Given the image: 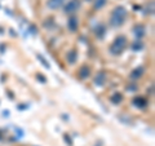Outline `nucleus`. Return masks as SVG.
Returning a JSON list of instances; mask_svg holds the SVG:
<instances>
[{
    "instance_id": "20e7f679",
    "label": "nucleus",
    "mask_w": 155,
    "mask_h": 146,
    "mask_svg": "<svg viewBox=\"0 0 155 146\" xmlns=\"http://www.w3.org/2000/svg\"><path fill=\"white\" fill-rule=\"evenodd\" d=\"M65 1H66V0H48L46 5H48V8H51V9H58L65 4Z\"/></svg>"
},
{
    "instance_id": "f257e3e1",
    "label": "nucleus",
    "mask_w": 155,
    "mask_h": 146,
    "mask_svg": "<svg viewBox=\"0 0 155 146\" xmlns=\"http://www.w3.org/2000/svg\"><path fill=\"white\" fill-rule=\"evenodd\" d=\"M127 18V11L123 7H116L111 13V25L113 26H122Z\"/></svg>"
},
{
    "instance_id": "9b49d317",
    "label": "nucleus",
    "mask_w": 155,
    "mask_h": 146,
    "mask_svg": "<svg viewBox=\"0 0 155 146\" xmlns=\"http://www.w3.org/2000/svg\"><path fill=\"white\" fill-rule=\"evenodd\" d=\"M142 73H144V67H137L136 70L132 71L131 78H132V79H137V78H140L142 75Z\"/></svg>"
},
{
    "instance_id": "4468645a",
    "label": "nucleus",
    "mask_w": 155,
    "mask_h": 146,
    "mask_svg": "<svg viewBox=\"0 0 155 146\" xmlns=\"http://www.w3.org/2000/svg\"><path fill=\"white\" fill-rule=\"evenodd\" d=\"M105 4H106V0H96V3H94V8H96V9H100V8L104 7Z\"/></svg>"
},
{
    "instance_id": "9d476101",
    "label": "nucleus",
    "mask_w": 155,
    "mask_h": 146,
    "mask_svg": "<svg viewBox=\"0 0 155 146\" xmlns=\"http://www.w3.org/2000/svg\"><path fill=\"white\" fill-rule=\"evenodd\" d=\"M76 57H78V53H76L75 51L69 52V53H67V56H66L67 61H69L70 63H75V62H76Z\"/></svg>"
},
{
    "instance_id": "dca6fc26",
    "label": "nucleus",
    "mask_w": 155,
    "mask_h": 146,
    "mask_svg": "<svg viewBox=\"0 0 155 146\" xmlns=\"http://www.w3.org/2000/svg\"><path fill=\"white\" fill-rule=\"evenodd\" d=\"M38 57H39V60H42V62H43V65H44V66H45V67H49V63H48V61H45V60H44V58H43V57H42V56H40V54L38 56Z\"/></svg>"
},
{
    "instance_id": "f03ea898",
    "label": "nucleus",
    "mask_w": 155,
    "mask_h": 146,
    "mask_svg": "<svg viewBox=\"0 0 155 146\" xmlns=\"http://www.w3.org/2000/svg\"><path fill=\"white\" fill-rule=\"evenodd\" d=\"M127 45V39L125 36H119V38H116L114 40V43L111 44L110 47V52L113 54H120L122 52L124 51V48H125Z\"/></svg>"
},
{
    "instance_id": "0eeeda50",
    "label": "nucleus",
    "mask_w": 155,
    "mask_h": 146,
    "mask_svg": "<svg viewBox=\"0 0 155 146\" xmlns=\"http://www.w3.org/2000/svg\"><path fill=\"white\" fill-rule=\"evenodd\" d=\"M133 105H135L136 107H145L146 106V100L142 97H136L135 100H133Z\"/></svg>"
},
{
    "instance_id": "f8f14e48",
    "label": "nucleus",
    "mask_w": 155,
    "mask_h": 146,
    "mask_svg": "<svg viewBox=\"0 0 155 146\" xmlns=\"http://www.w3.org/2000/svg\"><path fill=\"white\" fill-rule=\"evenodd\" d=\"M79 76L82 78V79H85L87 76H89V69L87 66H83L82 69L79 71Z\"/></svg>"
},
{
    "instance_id": "7ed1b4c3",
    "label": "nucleus",
    "mask_w": 155,
    "mask_h": 146,
    "mask_svg": "<svg viewBox=\"0 0 155 146\" xmlns=\"http://www.w3.org/2000/svg\"><path fill=\"white\" fill-rule=\"evenodd\" d=\"M79 8H80V0H71V1L67 3L66 7H65V12L71 14V13H75Z\"/></svg>"
},
{
    "instance_id": "2eb2a0df",
    "label": "nucleus",
    "mask_w": 155,
    "mask_h": 146,
    "mask_svg": "<svg viewBox=\"0 0 155 146\" xmlns=\"http://www.w3.org/2000/svg\"><path fill=\"white\" fill-rule=\"evenodd\" d=\"M142 47H144V45H142V43H140V42H136L135 44L132 45V48L135 49V51H138V49H142Z\"/></svg>"
},
{
    "instance_id": "ddd939ff",
    "label": "nucleus",
    "mask_w": 155,
    "mask_h": 146,
    "mask_svg": "<svg viewBox=\"0 0 155 146\" xmlns=\"http://www.w3.org/2000/svg\"><path fill=\"white\" fill-rule=\"evenodd\" d=\"M122 95H120V93H115V95L114 96H111V101L113 102H115V104H119L120 101H122Z\"/></svg>"
},
{
    "instance_id": "1a4fd4ad",
    "label": "nucleus",
    "mask_w": 155,
    "mask_h": 146,
    "mask_svg": "<svg viewBox=\"0 0 155 146\" xmlns=\"http://www.w3.org/2000/svg\"><path fill=\"white\" fill-rule=\"evenodd\" d=\"M105 32H106V27H105L104 25H98V26L96 27V35L100 39H102L105 36Z\"/></svg>"
},
{
    "instance_id": "423d86ee",
    "label": "nucleus",
    "mask_w": 155,
    "mask_h": 146,
    "mask_svg": "<svg viewBox=\"0 0 155 146\" xmlns=\"http://www.w3.org/2000/svg\"><path fill=\"white\" fill-rule=\"evenodd\" d=\"M133 32H135V35L137 38H142L145 35V27L142 25H136L135 29H133Z\"/></svg>"
},
{
    "instance_id": "6e6552de",
    "label": "nucleus",
    "mask_w": 155,
    "mask_h": 146,
    "mask_svg": "<svg viewBox=\"0 0 155 146\" xmlns=\"http://www.w3.org/2000/svg\"><path fill=\"white\" fill-rule=\"evenodd\" d=\"M105 80H106V75L104 73H100L94 79V83L96 85H104L105 84Z\"/></svg>"
},
{
    "instance_id": "39448f33",
    "label": "nucleus",
    "mask_w": 155,
    "mask_h": 146,
    "mask_svg": "<svg viewBox=\"0 0 155 146\" xmlns=\"http://www.w3.org/2000/svg\"><path fill=\"white\" fill-rule=\"evenodd\" d=\"M78 18L75 17V16H73V17L69 20V22H67V26H69V29L71 31H76L78 30Z\"/></svg>"
}]
</instances>
